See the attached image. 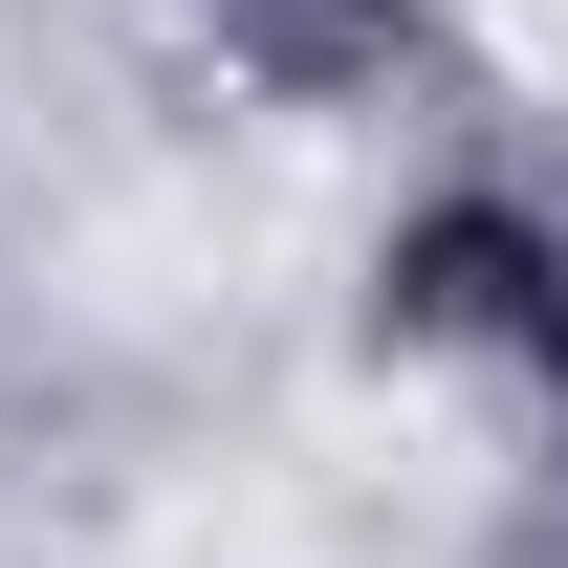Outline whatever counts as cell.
<instances>
[{
    "instance_id": "obj_1",
    "label": "cell",
    "mask_w": 568,
    "mask_h": 568,
    "mask_svg": "<svg viewBox=\"0 0 568 568\" xmlns=\"http://www.w3.org/2000/svg\"><path fill=\"white\" fill-rule=\"evenodd\" d=\"M394 328H525V351H568V263L525 197H437L416 241H394Z\"/></svg>"
}]
</instances>
